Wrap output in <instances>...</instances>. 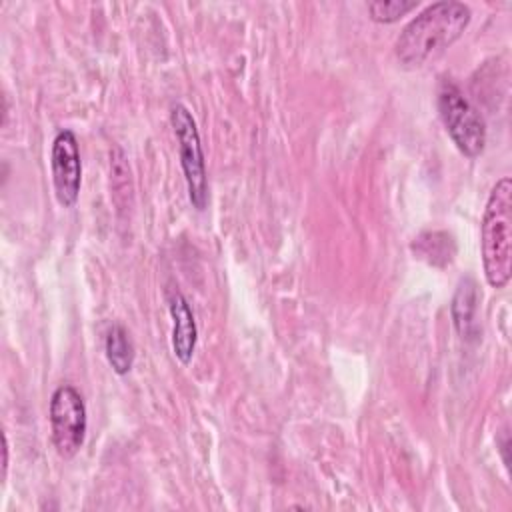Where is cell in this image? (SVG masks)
Returning <instances> with one entry per match:
<instances>
[{"mask_svg":"<svg viewBox=\"0 0 512 512\" xmlns=\"http://www.w3.org/2000/svg\"><path fill=\"white\" fill-rule=\"evenodd\" d=\"M6 470H8V440H6V434H2V478H6Z\"/></svg>","mask_w":512,"mask_h":512,"instance_id":"7c38bea8","label":"cell"},{"mask_svg":"<svg viewBox=\"0 0 512 512\" xmlns=\"http://www.w3.org/2000/svg\"><path fill=\"white\" fill-rule=\"evenodd\" d=\"M480 252L486 282L504 288L512 274V180L500 178L486 200L480 224Z\"/></svg>","mask_w":512,"mask_h":512,"instance_id":"7a4b0ae2","label":"cell"},{"mask_svg":"<svg viewBox=\"0 0 512 512\" xmlns=\"http://www.w3.org/2000/svg\"><path fill=\"white\" fill-rule=\"evenodd\" d=\"M104 350H106L108 364L112 366V370L118 376H124L132 370L136 352H134V344L130 340V334L122 324H112L108 328L106 340H104Z\"/></svg>","mask_w":512,"mask_h":512,"instance_id":"9c48e42d","label":"cell"},{"mask_svg":"<svg viewBox=\"0 0 512 512\" xmlns=\"http://www.w3.org/2000/svg\"><path fill=\"white\" fill-rule=\"evenodd\" d=\"M170 124L176 134L180 166L184 172L190 204L196 210H204L208 204V176L196 120L184 104H174L170 108Z\"/></svg>","mask_w":512,"mask_h":512,"instance_id":"277c9868","label":"cell"},{"mask_svg":"<svg viewBox=\"0 0 512 512\" xmlns=\"http://www.w3.org/2000/svg\"><path fill=\"white\" fill-rule=\"evenodd\" d=\"M418 6V0H376L368 4V14L378 24H392Z\"/></svg>","mask_w":512,"mask_h":512,"instance_id":"8fae6325","label":"cell"},{"mask_svg":"<svg viewBox=\"0 0 512 512\" xmlns=\"http://www.w3.org/2000/svg\"><path fill=\"white\" fill-rule=\"evenodd\" d=\"M472 12L466 4L444 0L426 6L400 32L394 44L398 62L418 68L432 56L450 48L470 24Z\"/></svg>","mask_w":512,"mask_h":512,"instance_id":"6da1fadb","label":"cell"},{"mask_svg":"<svg viewBox=\"0 0 512 512\" xmlns=\"http://www.w3.org/2000/svg\"><path fill=\"white\" fill-rule=\"evenodd\" d=\"M50 170L56 200L62 208H72L78 202L82 186V160L78 138L72 130H60L52 140Z\"/></svg>","mask_w":512,"mask_h":512,"instance_id":"8992f818","label":"cell"},{"mask_svg":"<svg viewBox=\"0 0 512 512\" xmlns=\"http://www.w3.org/2000/svg\"><path fill=\"white\" fill-rule=\"evenodd\" d=\"M168 308H170V316H172V350H174V356L178 358L180 364L188 366L192 362V356H194V350H196V340H198L194 314L190 310L188 300L180 292L172 294Z\"/></svg>","mask_w":512,"mask_h":512,"instance_id":"52a82bcc","label":"cell"},{"mask_svg":"<svg viewBox=\"0 0 512 512\" xmlns=\"http://www.w3.org/2000/svg\"><path fill=\"white\" fill-rule=\"evenodd\" d=\"M438 112L456 148L468 158L480 156L486 146V124L462 90L450 80H442L438 88Z\"/></svg>","mask_w":512,"mask_h":512,"instance_id":"3957f363","label":"cell"},{"mask_svg":"<svg viewBox=\"0 0 512 512\" xmlns=\"http://www.w3.org/2000/svg\"><path fill=\"white\" fill-rule=\"evenodd\" d=\"M412 248L420 258L428 260L432 266L448 264L456 252L454 240L446 232H424L416 238Z\"/></svg>","mask_w":512,"mask_h":512,"instance_id":"30bf717a","label":"cell"},{"mask_svg":"<svg viewBox=\"0 0 512 512\" xmlns=\"http://www.w3.org/2000/svg\"><path fill=\"white\" fill-rule=\"evenodd\" d=\"M476 302H478V294H476V284L472 278H462L458 282V288L454 292L452 298V322L456 332L462 338H468L472 334L474 328V312H476Z\"/></svg>","mask_w":512,"mask_h":512,"instance_id":"ba28073f","label":"cell"},{"mask_svg":"<svg viewBox=\"0 0 512 512\" xmlns=\"http://www.w3.org/2000/svg\"><path fill=\"white\" fill-rule=\"evenodd\" d=\"M48 418L52 444L58 456L64 460L74 458L80 452L88 430V414L82 394L72 384L58 386L50 398Z\"/></svg>","mask_w":512,"mask_h":512,"instance_id":"5b68a950","label":"cell"}]
</instances>
